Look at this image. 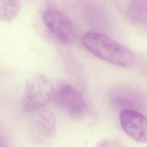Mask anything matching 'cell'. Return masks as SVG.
I'll return each instance as SVG.
<instances>
[{"label": "cell", "instance_id": "6da1fadb", "mask_svg": "<svg viewBox=\"0 0 147 147\" xmlns=\"http://www.w3.org/2000/svg\"><path fill=\"white\" fill-rule=\"evenodd\" d=\"M81 42L95 56L111 64L127 67L134 63V55L129 48L102 33L88 32L82 36Z\"/></svg>", "mask_w": 147, "mask_h": 147}, {"label": "cell", "instance_id": "7a4b0ae2", "mask_svg": "<svg viewBox=\"0 0 147 147\" xmlns=\"http://www.w3.org/2000/svg\"><path fill=\"white\" fill-rule=\"evenodd\" d=\"M55 86L42 74H36L27 81L22 101V110L33 113L44 107L52 99Z\"/></svg>", "mask_w": 147, "mask_h": 147}, {"label": "cell", "instance_id": "3957f363", "mask_svg": "<svg viewBox=\"0 0 147 147\" xmlns=\"http://www.w3.org/2000/svg\"><path fill=\"white\" fill-rule=\"evenodd\" d=\"M41 18L46 28L56 40L65 44L74 41L76 34L75 26L65 14L49 8L43 11Z\"/></svg>", "mask_w": 147, "mask_h": 147}, {"label": "cell", "instance_id": "277c9868", "mask_svg": "<svg viewBox=\"0 0 147 147\" xmlns=\"http://www.w3.org/2000/svg\"><path fill=\"white\" fill-rule=\"evenodd\" d=\"M54 103L73 117L83 115L87 109L86 99L81 93L69 84L61 83L55 87Z\"/></svg>", "mask_w": 147, "mask_h": 147}, {"label": "cell", "instance_id": "5b68a950", "mask_svg": "<svg viewBox=\"0 0 147 147\" xmlns=\"http://www.w3.org/2000/svg\"><path fill=\"white\" fill-rule=\"evenodd\" d=\"M121 127L136 141L147 142V117L137 110L123 109L119 114Z\"/></svg>", "mask_w": 147, "mask_h": 147}, {"label": "cell", "instance_id": "8992f818", "mask_svg": "<svg viewBox=\"0 0 147 147\" xmlns=\"http://www.w3.org/2000/svg\"><path fill=\"white\" fill-rule=\"evenodd\" d=\"M111 103L117 108L137 110L141 108L145 103L144 96L134 88L127 87H116L109 92Z\"/></svg>", "mask_w": 147, "mask_h": 147}, {"label": "cell", "instance_id": "52a82bcc", "mask_svg": "<svg viewBox=\"0 0 147 147\" xmlns=\"http://www.w3.org/2000/svg\"><path fill=\"white\" fill-rule=\"evenodd\" d=\"M33 113H36L34 123L39 134L47 140L54 138L56 132V121L53 113L45 107Z\"/></svg>", "mask_w": 147, "mask_h": 147}, {"label": "cell", "instance_id": "ba28073f", "mask_svg": "<svg viewBox=\"0 0 147 147\" xmlns=\"http://www.w3.org/2000/svg\"><path fill=\"white\" fill-rule=\"evenodd\" d=\"M127 14L133 24L141 26H147V0H131Z\"/></svg>", "mask_w": 147, "mask_h": 147}, {"label": "cell", "instance_id": "9c48e42d", "mask_svg": "<svg viewBox=\"0 0 147 147\" xmlns=\"http://www.w3.org/2000/svg\"><path fill=\"white\" fill-rule=\"evenodd\" d=\"M20 10L18 0H0V21H10L16 18Z\"/></svg>", "mask_w": 147, "mask_h": 147}, {"label": "cell", "instance_id": "30bf717a", "mask_svg": "<svg viewBox=\"0 0 147 147\" xmlns=\"http://www.w3.org/2000/svg\"><path fill=\"white\" fill-rule=\"evenodd\" d=\"M97 146H123L125 145L122 142L111 138H105L99 141L97 144Z\"/></svg>", "mask_w": 147, "mask_h": 147}, {"label": "cell", "instance_id": "8fae6325", "mask_svg": "<svg viewBox=\"0 0 147 147\" xmlns=\"http://www.w3.org/2000/svg\"><path fill=\"white\" fill-rule=\"evenodd\" d=\"M4 146V141L3 140V138L0 136V146Z\"/></svg>", "mask_w": 147, "mask_h": 147}]
</instances>
